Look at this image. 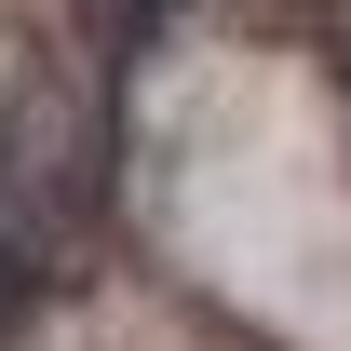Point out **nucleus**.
I'll return each mask as SVG.
<instances>
[{
  "mask_svg": "<svg viewBox=\"0 0 351 351\" xmlns=\"http://www.w3.org/2000/svg\"><path fill=\"white\" fill-rule=\"evenodd\" d=\"M0 189L41 230L95 217L108 189V82L41 0H0Z\"/></svg>",
  "mask_w": 351,
  "mask_h": 351,
  "instance_id": "f257e3e1",
  "label": "nucleus"
},
{
  "mask_svg": "<svg viewBox=\"0 0 351 351\" xmlns=\"http://www.w3.org/2000/svg\"><path fill=\"white\" fill-rule=\"evenodd\" d=\"M27 311H41V230H14V217H0V338H14Z\"/></svg>",
  "mask_w": 351,
  "mask_h": 351,
  "instance_id": "f03ea898",
  "label": "nucleus"
}]
</instances>
